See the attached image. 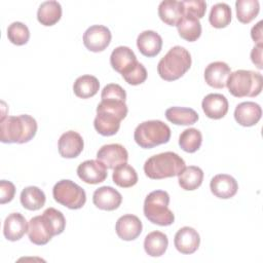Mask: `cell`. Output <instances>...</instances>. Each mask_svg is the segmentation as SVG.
Segmentation results:
<instances>
[{
  "label": "cell",
  "instance_id": "cell-1",
  "mask_svg": "<svg viewBox=\"0 0 263 263\" xmlns=\"http://www.w3.org/2000/svg\"><path fill=\"white\" fill-rule=\"evenodd\" d=\"M36 132L37 122L28 114L5 116L0 120V140L2 143L24 144L31 141Z\"/></svg>",
  "mask_w": 263,
  "mask_h": 263
},
{
  "label": "cell",
  "instance_id": "cell-2",
  "mask_svg": "<svg viewBox=\"0 0 263 263\" xmlns=\"http://www.w3.org/2000/svg\"><path fill=\"white\" fill-rule=\"evenodd\" d=\"M185 167L184 159L175 152H163L149 157L144 163L145 175L153 180L178 176Z\"/></svg>",
  "mask_w": 263,
  "mask_h": 263
},
{
  "label": "cell",
  "instance_id": "cell-3",
  "mask_svg": "<svg viewBox=\"0 0 263 263\" xmlns=\"http://www.w3.org/2000/svg\"><path fill=\"white\" fill-rule=\"evenodd\" d=\"M191 63L189 51L185 47L176 45L158 62L157 72L163 80L174 81L181 78L190 69Z\"/></svg>",
  "mask_w": 263,
  "mask_h": 263
},
{
  "label": "cell",
  "instance_id": "cell-4",
  "mask_svg": "<svg viewBox=\"0 0 263 263\" xmlns=\"http://www.w3.org/2000/svg\"><path fill=\"white\" fill-rule=\"evenodd\" d=\"M170 195L164 190L150 192L144 201V215L153 224L168 226L174 223L175 215L168 209Z\"/></svg>",
  "mask_w": 263,
  "mask_h": 263
},
{
  "label": "cell",
  "instance_id": "cell-5",
  "mask_svg": "<svg viewBox=\"0 0 263 263\" xmlns=\"http://www.w3.org/2000/svg\"><path fill=\"white\" fill-rule=\"evenodd\" d=\"M226 86L236 98L256 97L262 90V75L251 70H236L230 74Z\"/></svg>",
  "mask_w": 263,
  "mask_h": 263
},
{
  "label": "cell",
  "instance_id": "cell-6",
  "mask_svg": "<svg viewBox=\"0 0 263 263\" xmlns=\"http://www.w3.org/2000/svg\"><path fill=\"white\" fill-rule=\"evenodd\" d=\"M136 143L144 149L165 144L171 139V128L160 120H148L140 123L134 133Z\"/></svg>",
  "mask_w": 263,
  "mask_h": 263
},
{
  "label": "cell",
  "instance_id": "cell-7",
  "mask_svg": "<svg viewBox=\"0 0 263 263\" xmlns=\"http://www.w3.org/2000/svg\"><path fill=\"white\" fill-rule=\"evenodd\" d=\"M54 200L71 210L81 209L86 201L84 189L71 180H61L52 188Z\"/></svg>",
  "mask_w": 263,
  "mask_h": 263
},
{
  "label": "cell",
  "instance_id": "cell-8",
  "mask_svg": "<svg viewBox=\"0 0 263 263\" xmlns=\"http://www.w3.org/2000/svg\"><path fill=\"white\" fill-rule=\"evenodd\" d=\"M54 235H59L58 231L45 213L40 216H35L30 220L28 236L30 241L34 245H46Z\"/></svg>",
  "mask_w": 263,
  "mask_h": 263
},
{
  "label": "cell",
  "instance_id": "cell-9",
  "mask_svg": "<svg viewBox=\"0 0 263 263\" xmlns=\"http://www.w3.org/2000/svg\"><path fill=\"white\" fill-rule=\"evenodd\" d=\"M110 30L102 25H93L87 28L83 34L84 46L93 52H100L106 49L111 42Z\"/></svg>",
  "mask_w": 263,
  "mask_h": 263
},
{
  "label": "cell",
  "instance_id": "cell-10",
  "mask_svg": "<svg viewBox=\"0 0 263 263\" xmlns=\"http://www.w3.org/2000/svg\"><path fill=\"white\" fill-rule=\"evenodd\" d=\"M97 159L107 168H115L128 159L127 150L120 144H107L102 146L97 152Z\"/></svg>",
  "mask_w": 263,
  "mask_h": 263
},
{
  "label": "cell",
  "instance_id": "cell-11",
  "mask_svg": "<svg viewBox=\"0 0 263 263\" xmlns=\"http://www.w3.org/2000/svg\"><path fill=\"white\" fill-rule=\"evenodd\" d=\"M78 177L87 184H99L107 178V167L98 159H89L81 162L77 167Z\"/></svg>",
  "mask_w": 263,
  "mask_h": 263
},
{
  "label": "cell",
  "instance_id": "cell-12",
  "mask_svg": "<svg viewBox=\"0 0 263 263\" xmlns=\"http://www.w3.org/2000/svg\"><path fill=\"white\" fill-rule=\"evenodd\" d=\"M174 243L180 253L190 255L197 251L200 243V236L194 228L185 226L180 228L175 234Z\"/></svg>",
  "mask_w": 263,
  "mask_h": 263
},
{
  "label": "cell",
  "instance_id": "cell-13",
  "mask_svg": "<svg viewBox=\"0 0 263 263\" xmlns=\"http://www.w3.org/2000/svg\"><path fill=\"white\" fill-rule=\"evenodd\" d=\"M84 142L82 137L74 130L64 133L58 143L59 153L64 158H75L83 150Z\"/></svg>",
  "mask_w": 263,
  "mask_h": 263
},
{
  "label": "cell",
  "instance_id": "cell-14",
  "mask_svg": "<svg viewBox=\"0 0 263 263\" xmlns=\"http://www.w3.org/2000/svg\"><path fill=\"white\" fill-rule=\"evenodd\" d=\"M93 204L100 210L114 211L122 202L121 194L111 186H103L95 190L92 195Z\"/></svg>",
  "mask_w": 263,
  "mask_h": 263
},
{
  "label": "cell",
  "instance_id": "cell-15",
  "mask_svg": "<svg viewBox=\"0 0 263 263\" xmlns=\"http://www.w3.org/2000/svg\"><path fill=\"white\" fill-rule=\"evenodd\" d=\"M230 74V67L225 62L217 61L206 66L204 70V80L214 88H223L226 86Z\"/></svg>",
  "mask_w": 263,
  "mask_h": 263
},
{
  "label": "cell",
  "instance_id": "cell-16",
  "mask_svg": "<svg viewBox=\"0 0 263 263\" xmlns=\"http://www.w3.org/2000/svg\"><path fill=\"white\" fill-rule=\"evenodd\" d=\"M210 188L216 197L228 199L236 194L238 184L232 176L227 174H219L211 180Z\"/></svg>",
  "mask_w": 263,
  "mask_h": 263
},
{
  "label": "cell",
  "instance_id": "cell-17",
  "mask_svg": "<svg viewBox=\"0 0 263 263\" xmlns=\"http://www.w3.org/2000/svg\"><path fill=\"white\" fill-rule=\"evenodd\" d=\"M143 225L141 220L135 215L121 216L115 225V230L119 238L129 241L136 239L142 232Z\"/></svg>",
  "mask_w": 263,
  "mask_h": 263
},
{
  "label": "cell",
  "instance_id": "cell-18",
  "mask_svg": "<svg viewBox=\"0 0 263 263\" xmlns=\"http://www.w3.org/2000/svg\"><path fill=\"white\" fill-rule=\"evenodd\" d=\"M262 109L255 102H242L234 110V118L241 126H253L261 119Z\"/></svg>",
  "mask_w": 263,
  "mask_h": 263
},
{
  "label": "cell",
  "instance_id": "cell-19",
  "mask_svg": "<svg viewBox=\"0 0 263 263\" xmlns=\"http://www.w3.org/2000/svg\"><path fill=\"white\" fill-rule=\"evenodd\" d=\"M29 224L26 218L20 213L9 214L3 225V234L6 239L10 241H16L21 239L26 232H28Z\"/></svg>",
  "mask_w": 263,
  "mask_h": 263
},
{
  "label": "cell",
  "instance_id": "cell-20",
  "mask_svg": "<svg viewBox=\"0 0 263 263\" xmlns=\"http://www.w3.org/2000/svg\"><path fill=\"white\" fill-rule=\"evenodd\" d=\"M201 107L209 118L220 119L228 112V101L221 93H209L203 98Z\"/></svg>",
  "mask_w": 263,
  "mask_h": 263
},
{
  "label": "cell",
  "instance_id": "cell-21",
  "mask_svg": "<svg viewBox=\"0 0 263 263\" xmlns=\"http://www.w3.org/2000/svg\"><path fill=\"white\" fill-rule=\"evenodd\" d=\"M137 46L143 55L152 58L160 52L162 47V38L155 31L146 30L139 34L137 38Z\"/></svg>",
  "mask_w": 263,
  "mask_h": 263
},
{
  "label": "cell",
  "instance_id": "cell-22",
  "mask_svg": "<svg viewBox=\"0 0 263 263\" xmlns=\"http://www.w3.org/2000/svg\"><path fill=\"white\" fill-rule=\"evenodd\" d=\"M138 63L135 52L127 46L116 47L110 55L112 68L121 75L129 71Z\"/></svg>",
  "mask_w": 263,
  "mask_h": 263
},
{
  "label": "cell",
  "instance_id": "cell-23",
  "mask_svg": "<svg viewBox=\"0 0 263 263\" xmlns=\"http://www.w3.org/2000/svg\"><path fill=\"white\" fill-rule=\"evenodd\" d=\"M158 15L160 20L168 26H177L184 15L181 1L164 0L158 5Z\"/></svg>",
  "mask_w": 263,
  "mask_h": 263
},
{
  "label": "cell",
  "instance_id": "cell-24",
  "mask_svg": "<svg viewBox=\"0 0 263 263\" xmlns=\"http://www.w3.org/2000/svg\"><path fill=\"white\" fill-rule=\"evenodd\" d=\"M120 121L121 119L114 114L104 111H97L93 126L100 135L109 137L115 135L119 130Z\"/></svg>",
  "mask_w": 263,
  "mask_h": 263
},
{
  "label": "cell",
  "instance_id": "cell-25",
  "mask_svg": "<svg viewBox=\"0 0 263 263\" xmlns=\"http://www.w3.org/2000/svg\"><path fill=\"white\" fill-rule=\"evenodd\" d=\"M62 16V6L58 1L42 2L37 10L38 22L46 27L57 24Z\"/></svg>",
  "mask_w": 263,
  "mask_h": 263
},
{
  "label": "cell",
  "instance_id": "cell-26",
  "mask_svg": "<svg viewBox=\"0 0 263 263\" xmlns=\"http://www.w3.org/2000/svg\"><path fill=\"white\" fill-rule=\"evenodd\" d=\"M177 29L181 38L189 42L196 41L201 35V25L199 20L189 14L183 15L177 24Z\"/></svg>",
  "mask_w": 263,
  "mask_h": 263
},
{
  "label": "cell",
  "instance_id": "cell-27",
  "mask_svg": "<svg viewBox=\"0 0 263 263\" xmlns=\"http://www.w3.org/2000/svg\"><path fill=\"white\" fill-rule=\"evenodd\" d=\"M168 246L167 236L161 231H152L146 235L144 250L151 257L162 256Z\"/></svg>",
  "mask_w": 263,
  "mask_h": 263
},
{
  "label": "cell",
  "instance_id": "cell-28",
  "mask_svg": "<svg viewBox=\"0 0 263 263\" xmlns=\"http://www.w3.org/2000/svg\"><path fill=\"white\" fill-rule=\"evenodd\" d=\"M203 180V172L200 167L195 165L185 166L178 175L179 185L182 189L192 191L197 189Z\"/></svg>",
  "mask_w": 263,
  "mask_h": 263
},
{
  "label": "cell",
  "instance_id": "cell-29",
  "mask_svg": "<svg viewBox=\"0 0 263 263\" xmlns=\"http://www.w3.org/2000/svg\"><path fill=\"white\" fill-rule=\"evenodd\" d=\"M166 119L177 125H190L198 120L195 110L186 107H171L165 111Z\"/></svg>",
  "mask_w": 263,
  "mask_h": 263
},
{
  "label": "cell",
  "instance_id": "cell-30",
  "mask_svg": "<svg viewBox=\"0 0 263 263\" xmlns=\"http://www.w3.org/2000/svg\"><path fill=\"white\" fill-rule=\"evenodd\" d=\"M20 200L25 209L29 211H37L44 205L46 197L40 188L36 186H29L21 192Z\"/></svg>",
  "mask_w": 263,
  "mask_h": 263
},
{
  "label": "cell",
  "instance_id": "cell-31",
  "mask_svg": "<svg viewBox=\"0 0 263 263\" xmlns=\"http://www.w3.org/2000/svg\"><path fill=\"white\" fill-rule=\"evenodd\" d=\"M100 88V82L97 77L92 75H82L78 77L74 84V93L81 99H88L93 97Z\"/></svg>",
  "mask_w": 263,
  "mask_h": 263
},
{
  "label": "cell",
  "instance_id": "cell-32",
  "mask_svg": "<svg viewBox=\"0 0 263 263\" xmlns=\"http://www.w3.org/2000/svg\"><path fill=\"white\" fill-rule=\"evenodd\" d=\"M112 179L117 186L122 188H129L137 184L138 174L132 165L122 163L114 168Z\"/></svg>",
  "mask_w": 263,
  "mask_h": 263
},
{
  "label": "cell",
  "instance_id": "cell-33",
  "mask_svg": "<svg viewBox=\"0 0 263 263\" xmlns=\"http://www.w3.org/2000/svg\"><path fill=\"white\" fill-rule=\"evenodd\" d=\"M210 24L217 29L227 27L231 22V8L226 3H217L212 6L210 15Z\"/></svg>",
  "mask_w": 263,
  "mask_h": 263
},
{
  "label": "cell",
  "instance_id": "cell-34",
  "mask_svg": "<svg viewBox=\"0 0 263 263\" xmlns=\"http://www.w3.org/2000/svg\"><path fill=\"white\" fill-rule=\"evenodd\" d=\"M235 8L237 20L242 24H249L258 15L260 5L257 0H237Z\"/></svg>",
  "mask_w": 263,
  "mask_h": 263
},
{
  "label": "cell",
  "instance_id": "cell-35",
  "mask_svg": "<svg viewBox=\"0 0 263 263\" xmlns=\"http://www.w3.org/2000/svg\"><path fill=\"white\" fill-rule=\"evenodd\" d=\"M202 142V135L201 133L194 127L187 128L183 130L179 137V145L182 150L188 153L196 152Z\"/></svg>",
  "mask_w": 263,
  "mask_h": 263
},
{
  "label": "cell",
  "instance_id": "cell-36",
  "mask_svg": "<svg viewBox=\"0 0 263 263\" xmlns=\"http://www.w3.org/2000/svg\"><path fill=\"white\" fill-rule=\"evenodd\" d=\"M97 111H105L116 115L121 120L127 115V106L125 101L118 99H103L97 107Z\"/></svg>",
  "mask_w": 263,
  "mask_h": 263
},
{
  "label": "cell",
  "instance_id": "cell-37",
  "mask_svg": "<svg viewBox=\"0 0 263 263\" xmlns=\"http://www.w3.org/2000/svg\"><path fill=\"white\" fill-rule=\"evenodd\" d=\"M7 37L15 45H24L30 39V31L25 24L13 22L7 28Z\"/></svg>",
  "mask_w": 263,
  "mask_h": 263
},
{
  "label": "cell",
  "instance_id": "cell-38",
  "mask_svg": "<svg viewBox=\"0 0 263 263\" xmlns=\"http://www.w3.org/2000/svg\"><path fill=\"white\" fill-rule=\"evenodd\" d=\"M121 76L128 84L139 85L145 82L147 79V70L141 63L138 62L129 71L122 74Z\"/></svg>",
  "mask_w": 263,
  "mask_h": 263
},
{
  "label": "cell",
  "instance_id": "cell-39",
  "mask_svg": "<svg viewBox=\"0 0 263 263\" xmlns=\"http://www.w3.org/2000/svg\"><path fill=\"white\" fill-rule=\"evenodd\" d=\"M184 9V14L192 15L196 18H201L206 9V3L203 0H184L181 1Z\"/></svg>",
  "mask_w": 263,
  "mask_h": 263
},
{
  "label": "cell",
  "instance_id": "cell-40",
  "mask_svg": "<svg viewBox=\"0 0 263 263\" xmlns=\"http://www.w3.org/2000/svg\"><path fill=\"white\" fill-rule=\"evenodd\" d=\"M101 99H118L125 101L126 100V92L125 90L116 83H109L107 84L101 93Z\"/></svg>",
  "mask_w": 263,
  "mask_h": 263
},
{
  "label": "cell",
  "instance_id": "cell-41",
  "mask_svg": "<svg viewBox=\"0 0 263 263\" xmlns=\"http://www.w3.org/2000/svg\"><path fill=\"white\" fill-rule=\"evenodd\" d=\"M15 194L14 185L6 180L0 181V203L4 204L11 201Z\"/></svg>",
  "mask_w": 263,
  "mask_h": 263
},
{
  "label": "cell",
  "instance_id": "cell-42",
  "mask_svg": "<svg viewBox=\"0 0 263 263\" xmlns=\"http://www.w3.org/2000/svg\"><path fill=\"white\" fill-rule=\"evenodd\" d=\"M262 44H257L256 46L253 47L252 51H251V60L252 62L255 64V66H257L258 69H262L263 65H262Z\"/></svg>",
  "mask_w": 263,
  "mask_h": 263
},
{
  "label": "cell",
  "instance_id": "cell-43",
  "mask_svg": "<svg viewBox=\"0 0 263 263\" xmlns=\"http://www.w3.org/2000/svg\"><path fill=\"white\" fill-rule=\"evenodd\" d=\"M262 24L263 22L260 21L257 23L251 30V37L257 44H262L263 37H262Z\"/></svg>",
  "mask_w": 263,
  "mask_h": 263
}]
</instances>
